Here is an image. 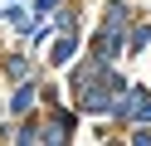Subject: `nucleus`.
Instances as JSON below:
<instances>
[{
  "mask_svg": "<svg viewBox=\"0 0 151 146\" xmlns=\"http://www.w3.org/2000/svg\"><path fill=\"white\" fill-rule=\"evenodd\" d=\"M127 102H132V107H117L122 117H137V122H151V93H141V88H137V93H132Z\"/></svg>",
  "mask_w": 151,
  "mask_h": 146,
  "instance_id": "1",
  "label": "nucleus"
},
{
  "mask_svg": "<svg viewBox=\"0 0 151 146\" xmlns=\"http://www.w3.org/2000/svg\"><path fill=\"white\" fill-rule=\"evenodd\" d=\"M49 5H59V0H39V10H49Z\"/></svg>",
  "mask_w": 151,
  "mask_h": 146,
  "instance_id": "2",
  "label": "nucleus"
}]
</instances>
